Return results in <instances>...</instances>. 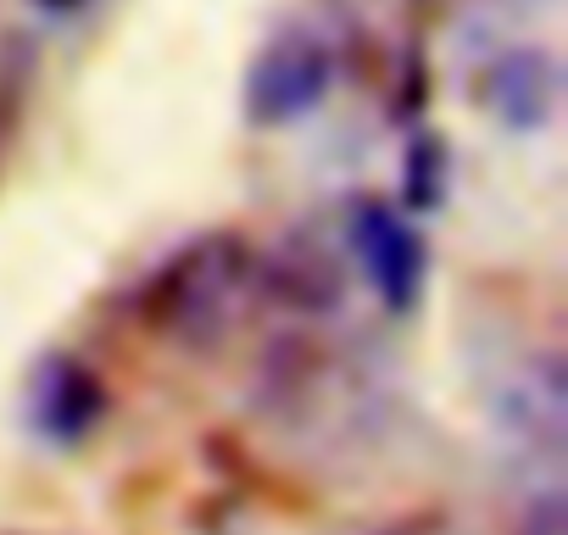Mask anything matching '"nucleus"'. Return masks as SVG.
Wrapping results in <instances>:
<instances>
[{
    "label": "nucleus",
    "instance_id": "nucleus-2",
    "mask_svg": "<svg viewBox=\"0 0 568 535\" xmlns=\"http://www.w3.org/2000/svg\"><path fill=\"white\" fill-rule=\"evenodd\" d=\"M352 240H357V256L368 268L374 291L385 296V307L407 313L424 291V240H418V229L402 212H390V201H357Z\"/></svg>",
    "mask_w": 568,
    "mask_h": 535
},
{
    "label": "nucleus",
    "instance_id": "nucleus-5",
    "mask_svg": "<svg viewBox=\"0 0 568 535\" xmlns=\"http://www.w3.org/2000/svg\"><path fill=\"white\" fill-rule=\"evenodd\" d=\"M34 7H40V12H79L84 0H34Z\"/></svg>",
    "mask_w": 568,
    "mask_h": 535
},
{
    "label": "nucleus",
    "instance_id": "nucleus-3",
    "mask_svg": "<svg viewBox=\"0 0 568 535\" xmlns=\"http://www.w3.org/2000/svg\"><path fill=\"white\" fill-rule=\"evenodd\" d=\"M101 413V385L79 363H51L34 385V424L51 441H79Z\"/></svg>",
    "mask_w": 568,
    "mask_h": 535
},
{
    "label": "nucleus",
    "instance_id": "nucleus-1",
    "mask_svg": "<svg viewBox=\"0 0 568 535\" xmlns=\"http://www.w3.org/2000/svg\"><path fill=\"white\" fill-rule=\"evenodd\" d=\"M329 79H335V62L318 40L307 34H284L273 40L256 62H251V79H245V112L251 123L262 129H284L307 118L324 95H329Z\"/></svg>",
    "mask_w": 568,
    "mask_h": 535
},
{
    "label": "nucleus",
    "instance_id": "nucleus-4",
    "mask_svg": "<svg viewBox=\"0 0 568 535\" xmlns=\"http://www.w3.org/2000/svg\"><path fill=\"white\" fill-rule=\"evenodd\" d=\"M485 84H490V90H485L490 107H496L513 129H535V123L546 118V107H551V68H546V57H535V51H518V57L496 62Z\"/></svg>",
    "mask_w": 568,
    "mask_h": 535
}]
</instances>
